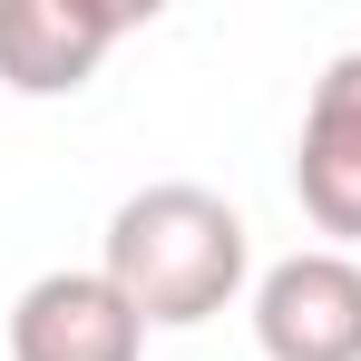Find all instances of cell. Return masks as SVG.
Returning <instances> with one entry per match:
<instances>
[{"label":"cell","mask_w":361,"mask_h":361,"mask_svg":"<svg viewBox=\"0 0 361 361\" xmlns=\"http://www.w3.org/2000/svg\"><path fill=\"white\" fill-rule=\"evenodd\" d=\"M127 30H137V10H118V0H0V88L68 98L98 78V59Z\"/></svg>","instance_id":"3"},{"label":"cell","mask_w":361,"mask_h":361,"mask_svg":"<svg viewBox=\"0 0 361 361\" xmlns=\"http://www.w3.org/2000/svg\"><path fill=\"white\" fill-rule=\"evenodd\" d=\"M293 195L322 235L361 244V49L312 78V108H302V147H293Z\"/></svg>","instance_id":"5"},{"label":"cell","mask_w":361,"mask_h":361,"mask_svg":"<svg viewBox=\"0 0 361 361\" xmlns=\"http://www.w3.org/2000/svg\"><path fill=\"white\" fill-rule=\"evenodd\" d=\"M254 342L264 361H361V264L342 244L283 254L254 283Z\"/></svg>","instance_id":"2"},{"label":"cell","mask_w":361,"mask_h":361,"mask_svg":"<svg viewBox=\"0 0 361 361\" xmlns=\"http://www.w3.org/2000/svg\"><path fill=\"white\" fill-rule=\"evenodd\" d=\"M244 264H254V235L244 215L215 195V185H137L118 215H108V283L137 302L147 332H195L215 322L225 302L244 293Z\"/></svg>","instance_id":"1"},{"label":"cell","mask_w":361,"mask_h":361,"mask_svg":"<svg viewBox=\"0 0 361 361\" xmlns=\"http://www.w3.org/2000/svg\"><path fill=\"white\" fill-rule=\"evenodd\" d=\"M147 322L108 274H39L10 302V361H137Z\"/></svg>","instance_id":"4"}]
</instances>
